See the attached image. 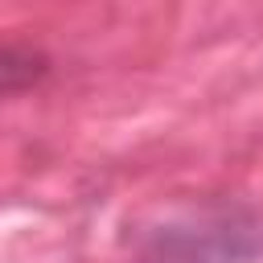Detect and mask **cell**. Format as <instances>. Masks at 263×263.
Listing matches in <instances>:
<instances>
[{
	"label": "cell",
	"instance_id": "1",
	"mask_svg": "<svg viewBox=\"0 0 263 263\" xmlns=\"http://www.w3.org/2000/svg\"><path fill=\"white\" fill-rule=\"evenodd\" d=\"M263 251V226L238 205L185 210L156 226L136 263H247Z\"/></svg>",
	"mask_w": 263,
	"mask_h": 263
},
{
	"label": "cell",
	"instance_id": "2",
	"mask_svg": "<svg viewBox=\"0 0 263 263\" xmlns=\"http://www.w3.org/2000/svg\"><path fill=\"white\" fill-rule=\"evenodd\" d=\"M45 58L29 53V49H0V95L29 86L33 78H41Z\"/></svg>",
	"mask_w": 263,
	"mask_h": 263
}]
</instances>
